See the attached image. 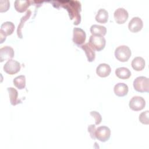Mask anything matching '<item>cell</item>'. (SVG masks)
Returning <instances> with one entry per match:
<instances>
[{"label":"cell","mask_w":149,"mask_h":149,"mask_svg":"<svg viewBox=\"0 0 149 149\" xmlns=\"http://www.w3.org/2000/svg\"><path fill=\"white\" fill-rule=\"evenodd\" d=\"M53 5H59L61 7L65 8L68 12L69 16L71 20H73V24L74 25H78L81 22L80 11H81V4L80 2L77 1H52Z\"/></svg>","instance_id":"cell-1"},{"label":"cell","mask_w":149,"mask_h":149,"mask_svg":"<svg viewBox=\"0 0 149 149\" xmlns=\"http://www.w3.org/2000/svg\"><path fill=\"white\" fill-rule=\"evenodd\" d=\"M134 90L140 93H148L149 91V79L144 76L136 77L133 81Z\"/></svg>","instance_id":"cell-2"},{"label":"cell","mask_w":149,"mask_h":149,"mask_svg":"<svg viewBox=\"0 0 149 149\" xmlns=\"http://www.w3.org/2000/svg\"><path fill=\"white\" fill-rule=\"evenodd\" d=\"M131 54L130 49L126 45L119 46L115 51V58L122 62H127L129 59Z\"/></svg>","instance_id":"cell-3"},{"label":"cell","mask_w":149,"mask_h":149,"mask_svg":"<svg viewBox=\"0 0 149 149\" xmlns=\"http://www.w3.org/2000/svg\"><path fill=\"white\" fill-rule=\"evenodd\" d=\"M88 44L94 50L97 51H101L105 48L106 40L102 36L91 35L90 37Z\"/></svg>","instance_id":"cell-4"},{"label":"cell","mask_w":149,"mask_h":149,"mask_svg":"<svg viewBox=\"0 0 149 149\" xmlns=\"http://www.w3.org/2000/svg\"><path fill=\"white\" fill-rule=\"evenodd\" d=\"M15 28L14 24L11 22H5L1 24L0 30L1 43L5 41L7 36L11 35L13 33Z\"/></svg>","instance_id":"cell-5"},{"label":"cell","mask_w":149,"mask_h":149,"mask_svg":"<svg viewBox=\"0 0 149 149\" xmlns=\"http://www.w3.org/2000/svg\"><path fill=\"white\" fill-rule=\"evenodd\" d=\"M95 138L101 142L108 141L111 136L110 129L105 126H100L95 130Z\"/></svg>","instance_id":"cell-6"},{"label":"cell","mask_w":149,"mask_h":149,"mask_svg":"<svg viewBox=\"0 0 149 149\" xmlns=\"http://www.w3.org/2000/svg\"><path fill=\"white\" fill-rule=\"evenodd\" d=\"M3 70L9 74H15L20 70V63L13 59L8 60L3 66Z\"/></svg>","instance_id":"cell-7"},{"label":"cell","mask_w":149,"mask_h":149,"mask_svg":"<svg viewBox=\"0 0 149 149\" xmlns=\"http://www.w3.org/2000/svg\"><path fill=\"white\" fill-rule=\"evenodd\" d=\"M86 34L85 31L79 27H74L73 30V42L78 46H81L85 42Z\"/></svg>","instance_id":"cell-8"},{"label":"cell","mask_w":149,"mask_h":149,"mask_svg":"<svg viewBox=\"0 0 149 149\" xmlns=\"http://www.w3.org/2000/svg\"><path fill=\"white\" fill-rule=\"evenodd\" d=\"M130 108L134 111L142 110L146 105L145 100L140 96H134L132 98L129 102Z\"/></svg>","instance_id":"cell-9"},{"label":"cell","mask_w":149,"mask_h":149,"mask_svg":"<svg viewBox=\"0 0 149 149\" xmlns=\"http://www.w3.org/2000/svg\"><path fill=\"white\" fill-rule=\"evenodd\" d=\"M113 17L116 23L119 24L125 23L128 19L129 14L127 11L123 8H119L115 10Z\"/></svg>","instance_id":"cell-10"},{"label":"cell","mask_w":149,"mask_h":149,"mask_svg":"<svg viewBox=\"0 0 149 149\" xmlns=\"http://www.w3.org/2000/svg\"><path fill=\"white\" fill-rule=\"evenodd\" d=\"M143 27L142 20L139 17H133L129 23V30L132 33H137L140 31Z\"/></svg>","instance_id":"cell-11"},{"label":"cell","mask_w":149,"mask_h":149,"mask_svg":"<svg viewBox=\"0 0 149 149\" xmlns=\"http://www.w3.org/2000/svg\"><path fill=\"white\" fill-rule=\"evenodd\" d=\"M15 55L13 49L9 46H5L0 49V62L12 59Z\"/></svg>","instance_id":"cell-12"},{"label":"cell","mask_w":149,"mask_h":149,"mask_svg":"<svg viewBox=\"0 0 149 149\" xmlns=\"http://www.w3.org/2000/svg\"><path fill=\"white\" fill-rule=\"evenodd\" d=\"M111 72L110 66L107 63H101L96 68L97 74L101 77H106L109 75Z\"/></svg>","instance_id":"cell-13"},{"label":"cell","mask_w":149,"mask_h":149,"mask_svg":"<svg viewBox=\"0 0 149 149\" xmlns=\"http://www.w3.org/2000/svg\"><path fill=\"white\" fill-rule=\"evenodd\" d=\"M129 91L128 86L123 83H117L113 88V91L115 95L118 97H124L127 95Z\"/></svg>","instance_id":"cell-14"},{"label":"cell","mask_w":149,"mask_h":149,"mask_svg":"<svg viewBox=\"0 0 149 149\" xmlns=\"http://www.w3.org/2000/svg\"><path fill=\"white\" fill-rule=\"evenodd\" d=\"M80 47L84 50L86 55L87 61L89 62H93L95 58V53L94 52V50L91 48V47L89 45V44L86 43L84 45H81Z\"/></svg>","instance_id":"cell-15"},{"label":"cell","mask_w":149,"mask_h":149,"mask_svg":"<svg viewBox=\"0 0 149 149\" xmlns=\"http://www.w3.org/2000/svg\"><path fill=\"white\" fill-rule=\"evenodd\" d=\"M31 1H21L16 0L15 1L14 6L16 11L19 13H23L25 12L29 6L30 5Z\"/></svg>","instance_id":"cell-16"},{"label":"cell","mask_w":149,"mask_h":149,"mask_svg":"<svg viewBox=\"0 0 149 149\" xmlns=\"http://www.w3.org/2000/svg\"><path fill=\"white\" fill-rule=\"evenodd\" d=\"M90 32L93 36L104 37L107 33V29L105 26L93 24L90 27Z\"/></svg>","instance_id":"cell-17"},{"label":"cell","mask_w":149,"mask_h":149,"mask_svg":"<svg viewBox=\"0 0 149 149\" xmlns=\"http://www.w3.org/2000/svg\"><path fill=\"white\" fill-rule=\"evenodd\" d=\"M7 90L9 93L10 98V102L11 105L15 106L18 104L21 103V101L18 99L17 91L13 87H8Z\"/></svg>","instance_id":"cell-18"},{"label":"cell","mask_w":149,"mask_h":149,"mask_svg":"<svg viewBox=\"0 0 149 149\" xmlns=\"http://www.w3.org/2000/svg\"><path fill=\"white\" fill-rule=\"evenodd\" d=\"M146 62L144 59L140 56L134 58L132 62V66L136 71H141L145 67Z\"/></svg>","instance_id":"cell-19"},{"label":"cell","mask_w":149,"mask_h":149,"mask_svg":"<svg viewBox=\"0 0 149 149\" xmlns=\"http://www.w3.org/2000/svg\"><path fill=\"white\" fill-rule=\"evenodd\" d=\"M115 74L119 79H127L131 76V72L127 68L120 67L115 70Z\"/></svg>","instance_id":"cell-20"},{"label":"cell","mask_w":149,"mask_h":149,"mask_svg":"<svg viewBox=\"0 0 149 149\" xmlns=\"http://www.w3.org/2000/svg\"><path fill=\"white\" fill-rule=\"evenodd\" d=\"M108 19V13L104 9L98 10L96 16L95 20L100 23H106Z\"/></svg>","instance_id":"cell-21"},{"label":"cell","mask_w":149,"mask_h":149,"mask_svg":"<svg viewBox=\"0 0 149 149\" xmlns=\"http://www.w3.org/2000/svg\"><path fill=\"white\" fill-rule=\"evenodd\" d=\"M31 15V11L30 10H28L25 15L23 16L22 18H21V20H20V23L17 27V36L18 37H19L20 38H22L23 37V36H22V29L23 28V25H24V23L30 18V16Z\"/></svg>","instance_id":"cell-22"},{"label":"cell","mask_w":149,"mask_h":149,"mask_svg":"<svg viewBox=\"0 0 149 149\" xmlns=\"http://www.w3.org/2000/svg\"><path fill=\"white\" fill-rule=\"evenodd\" d=\"M13 83L16 87L22 90L26 87V77L24 75L18 76L13 79Z\"/></svg>","instance_id":"cell-23"},{"label":"cell","mask_w":149,"mask_h":149,"mask_svg":"<svg viewBox=\"0 0 149 149\" xmlns=\"http://www.w3.org/2000/svg\"><path fill=\"white\" fill-rule=\"evenodd\" d=\"M148 115H149V111L148 110L141 112L139 117V119L141 123L144 125H148L149 124V120H148Z\"/></svg>","instance_id":"cell-24"},{"label":"cell","mask_w":149,"mask_h":149,"mask_svg":"<svg viewBox=\"0 0 149 149\" xmlns=\"http://www.w3.org/2000/svg\"><path fill=\"white\" fill-rule=\"evenodd\" d=\"M10 7L9 1H0V12H6Z\"/></svg>","instance_id":"cell-25"},{"label":"cell","mask_w":149,"mask_h":149,"mask_svg":"<svg viewBox=\"0 0 149 149\" xmlns=\"http://www.w3.org/2000/svg\"><path fill=\"white\" fill-rule=\"evenodd\" d=\"M90 115L94 118L95 120V125H99L102 120V117L100 113H98L97 111H91L90 113Z\"/></svg>","instance_id":"cell-26"},{"label":"cell","mask_w":149,"mask_h":149,"mask_svg":"<svg viewBox=\"0 0 149 149\" xmlns=\"http://www.w3.org/2000/svg\"><path fill=\"white\" fill-rule=\"evenodd\" d=\"M95 130H96V129H95V125H90L88 126V132L90 133V137L93 140L96 139L95 138Z\"/></svg>","instance_id":"cell-27"}]
</instances>
